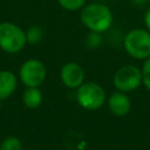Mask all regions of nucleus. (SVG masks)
Returning <instances> with one entry per match:
<instances>
[{
	"instance_id": "f257e3e1",
	"label": "nucleus",
	"mask_w": 150,
	"mask_h": 150,
	"mask_svg": "<svg viewBox=\"0 0 150 150\" xmlns=\"http://www.w3.org/2000/svg\"><path fill=\"white\" fill-rule=\"evenodd\" d=\"M80 20L89 32L104 33L111 27L114 16L108 6L101 2H91L81 8Z\"/></svg>"
},
{
	"instance_id": "f03ea898",
	"label": "nucleus",
	"mask_w": 150,
	"mask_h": 150,
	"mask_svg": "<svg viewBox=\"0 0 150 150\" xmlns=\"http://www.w3.org/2000/svg\"><path fill=\"white\" fill-rule=\"evenodd\" d=\"M124 50L136 60H145L150 56V32L146 28H134L123 39Z\"/></svg>"
},
{
	"instance_id": "7ed1b4c3",
	"label": "nucleus",
	"mask_w": 150,
	"mask_h": 150,
	"mask_svg": "<svg viewBox=\"0 0 150 150\" xmlns=\"http://www.w3.org/2000/svg\"><path fill=\"white\" fill-rule=\"evenodd\" d=\"M27 43L26 32L12 22L0 23V48L9 54L19 53Z\"/></svg>"
},
{
	"instance_id": "20e7f679",
	"label": "nucleus",
	"mask_w": 150,
	"mask_h": 150,
	"mask_svg": "<svg viewBox=\"0 0 150 150\" xmlns=\"http://www.w3.org/2000/svg\"><path fill=\"white\" fill-rule=\"evenodd\" d=\"M76 101L86 110H97L105 102V91L98 83L83 82L76 89Z\"/></svg>"
},
{
	"instance_id": "39448f33",
	"label": "nucleus",
	"mask_w": 150,
	"mask_h": 150,
	"mask_svg": "<svg viewBox=\"0 0 150 150\" xmlns=\"http://www.w3.org/2000/svg\"><path fill=\"white\" fill-rule=\"evenodd\" d=\"M115 88L123 93H129L137 89L142 84V71L138 67L125 64L118 68L112 77Z\"/></svg>"
},
{
	"instance_id": "423d86ee",
	"label": "nucleus",
	"mask_w": 150,
	"mask_h": 150,
	"mask_svg": "<svg viewBox=\"0 0 150 150\" xmlns=\"http://www.w3.org/2000/svg\"><path fill=\"white\" fill-rule=\"evenodd\" d=\"M47 76L45 64L36 59L25 61L19 70V77L26 87H40Z\"/></svg>"
},
{
	"instance_id": "0eeeda50",
	"label": "nucleus",
	"mask_w": 150,
	"mask_h": 150,
	"mask_svg": "<svg viewBox=\"0 0 150 150\" xmlns=\"http://www.w3.org/2000/svg\"><path fill=\"white\" fill-rule=\"evenodd\" d=\"M62 83L70 89H77L84 82V70L76 62H67L60 71Z\"/></svg>"
},
{
	"instance_id": "6e6552de",
	"label": "nucleus",
	"mask_w": 150,
	"mask_h": 150,
	"mask_svg": "<svg viewBox=\"0 0 150 150\" xmlns=\"http://www.w3.org/2000/svg\"><path fill=\"white\" fill-rule=\"evenodd\" d=\"M107 104H108L110 112L118 117L128 115V112L131 109V101H130L129 96L125 93L120 91V90L114 91L108 97Z\"/></svg>"
},
{
	"instance_id": "1a4fd4ad",
	"label": "nucleus",
	"mask_w": 150,
	"mask_h": 150,
	"mask_svg": "<svg viewBox=\"0 0 150 150\" xmlns=\"http://www.w3.org/2000/svg\"><path fill=\"white\" fill-rule=\"evenodd\" d=\"M18 79L9 70H0V101L8 98L16 89Z\"/></svg>"
},
{
	"instance_id": "9d476101",
	"label": "nucleus",
	"mask_w": 150,
	"mask_h": 150,
	"mask_svg": "<svg viewBox=\"0 0 150 150\" xmlns=\"http://www.w3.org/2000/svg\"><path fill=\"white\" fill-rule=\"evenodd\" d=\"M22 102L27 108H38L42 102V93L39 87H27L22 95Z\"/></svg>"
},
{
	"instance_id": "9b49d317",
	"label": "nucleus",
	"mask_w": 150,
	"mask_h": 150,
	"mask_svg": "<svg viewBox=\"0 0 150 150\" xmlns=\"http://www.w3.org/2000/svg\"><path fill=\"white\" fill-rule=\"evenodd\" d=\"M43 38V30L39 26H32L26 30V39L27 42L30 45L39 43Z\"/></svg>"
},
{
	"instance_id": "f8f14e48",
	"label": "nucleus",
	"mask_w": 150,
	"mask_h": 150,
	"mask_svg": "<svg viewBox=\"0 0 150 150\" xmlns=\"http://www.w3.org/2000/svg\"><path fill=\"white\" fill-rule=\"evenodd\" d=\"M57 4L66 11L69 12H75V11H81V8L86 5L87 0H56Z\"/></svg>"
},
{
	"instance_id": "ddd939ff",
	"label": "nucleus",
	"mask_w": 150,
	"mask_h": 150,
	"mask_svg": "<svg viewBox=\"0 0 150 150\" xmlns=\"http://www.w3.org/2000/svg\"><path fill=\"white\" fill-rule=\"evenodd\" d=\"M0 150H22V143L18 137L9 136L1 142Z\"/></svg>"
},
{
	"instance_id": "4468645a",
	"label": "nucleus",
	"mask_w": 150,
	"mask_h": 150,
	"mask_svg": "<svg viewBox=\"0 0 150 150\" xmlns=\"http://www.w3.org/2000/svg\"><path fill=\"white\" fill-rule=\"evenodd\" d=\"M141 71H142V84L148 90H150V56L144 60Z\"/></svg>"
},
{
	"instance_id": "2eb2a0df",
	"label": "nucleus",
	"mask_w": 150,
	"mask_h": 150,
	"mask_svg": "<svg viewBox=\"0 0 150 150\" xmlns=\"http://www.w3.org/2000/svg\"><path fill=\"white\" fill-rule=\"evenodd\" d=\"M101 43H102L101 33L90 32L89 35L87 36V45H88L90 48H97V47H100Z\"/></svg>"
},
{
	"instance_id": "dca6fc26",
	"label": "nucleus",
	"mask_w": 150,
	"mask_h": 150,
	"mask_svg": "<svg viewBox=\"0 0 150 150\" xmlns=\"http://www.w3.org/2000/svg\"><path fill=\"white\" fill-rule=\"evenodd\" d=\"M143 20H144V25H145V28H146V29L150 32V7H148V9L145 11Z\"/></svg>"
}]
</instances>
